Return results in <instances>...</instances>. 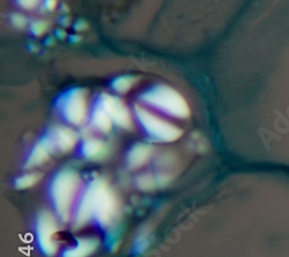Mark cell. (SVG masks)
<instances>
[{
	"mask_svg": "<svg viewBox=\"0 0 289 257\" xmlns=\"http://www.w3.org/2000/svg\"><path fill=\"white\" fill-rule=\"evenodd\" d=\"M96 242L91 239H84L78 242V245L73 248H67L61 252V257H86L90 255L95 250Z\"/></svg>",
	"mask_w": 289,
	"mask_h": 257,
	"instance_id": "2",
	"label": "cell"
},
{
	"mask_svg": "<svg viewBox=\"0 0 289 257\" xmlns=\"http://www.w3.org/2000/svg\"><path fill=\"white\" fill-rule=\"evenodd\" d=\"M19 2L25 7H34L38 3V0H19Z\"/></svg>",
	"mask_w": 289,
	"mask_h": 257,
	"instance_id": "3",
	"label": "cell"
},
{
	"mask_svg": "<svg viewBox=\"0 0 289 257\" xmlns=\"http://www.w3.org/2000/svg\"><path fill=\"white\" fill-rule=\"evenodd\" d=\"M74 188L76 184L73 182V177H65L52 186L51 197L56 206L57 211L61 215H66L68 210L69 203L72 202V196L74 195Z\"/></svg>",
	"mask_w": 289,
	"mask_h": 257,
	"instance_id": "1",
	"label": "cell"
}]
</instances>
